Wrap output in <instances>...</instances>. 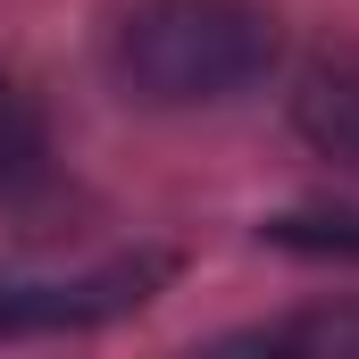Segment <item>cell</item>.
<instances>
[{
  "mask_svg": "<svg viewBox=\"0 0 359 359\" xmlns=\"http://www.w3.org/2000/svg\"><path fill=\"white\" fill-rule=\"evenodd\" d=\"M42 176H50V117L17 76H0V201L34 192Z\"/></svg>",
  "mask_w": 359,
  "mask_h": 359,
  "instance_id": "obj_3",
  "label": "cell"
},
{
  "mask_svg": "<svg viewBox=\"0 0 359 359\" xmlns=\"http://www.w3.org/2000/svg\"><path fill=\"white\" fill-rule=\"evenodd\" d=\"M292 126L318 159L351 168L359 176V42H334L301 67V92H292Z\"/></svg>",
  "mask_w": 359,
  "mask_h": 359,
  "instance_id": "obj_2",
  "label": "cell"
},
{
  "mask_svg": "<svg viewBox=\"0 0 359 359\" xmlns=\"http://www.w3.org/2000/svg\"><path fill=\"white\" fill-rule=\"evenodd\" d=\"M251 351H318V359H359V301L343 309H301L284 326H259V334H234Z\"/></svg>",
  "mask_w": 359,
  "mask_h": 359,
  "instance_id": "obj_4",
  "label": "cell"
},
{
  "mask_svg": "<svg viewBox=\"0 0 359 359\" xmlns=\"http://www.w3.org/2000/svg\"><path fill=\"white\" fill-rule=\"evenodd\" d=\"M109 67L151 109H209L276 67V17L259 0H134Z\"/></svg>",
  "mask_w": 359,
  "mask_h": 359,
  "instance_id": "obj_1",
  "label": "cell"
}]
</instances>
